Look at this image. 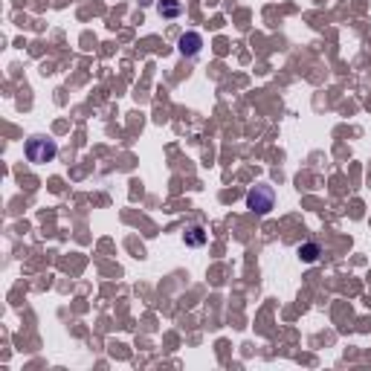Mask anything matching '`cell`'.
I'll use <instances>...</instances> for the list:
<instances>
[{"mask_svg": "<svg viewBox=\"0 0 371 371\" xmlns=\"http://www.w3.org/2000/svg\"><path fill=\"white\" fill-rule=\"evenodd\" d=\"M273 206H276V191H273V186H267V183L255 186L247 195V209L255 215H267Z\"/></svg>", "mask_w": 371, "mask_h": 371, "instance_id": "obj_2", "label": "cell"}, {"mask_svg": "<svg viewBox=\"0 0 371 371\" xmlns=\"http://www.w3.org/2000/svg\"><path fill=\"white\" fill-rule=\"evenodd\" d=\"M157 12L163 15V18H177V15L183 12V6H180V0H159Z\"/></svg>", "mask_w": 371, "mask_h": 371, "instance_id": "obj_5", "label": "cell"}, {"mask_svg": "<svg viewBox=\"0 0 371 371\" xmlns=\"http://www.w3.org/2000/svg\"><path fill=\"white\" fill-rule=\"evenodd\" d=\"M319 255H322V250H319L316 241H308V244H302V247H299V258H302L304 264H313Z\"/></svg>", "mask_w": 371, "mask_h": 371, "instance_id": "obj_4", "label": "cell"}, {"mask_svg": "<svg viewBox=\"0 0 371 371\" xmlns=\"http://www.w3.org/2000/svg\"><path fill=\"white\" fill-rule=\"evenodd\" d=\"M200 46H203V38L198 35V32H186V35L177 41V50H180V55H186V58H195L200 53Z\"/></svg>", "mask_w": 371, "mask_h": 371, "instance_id": "obj_3", "label": "cell"}, {"mask_svg": "<svg viewBox=\"0 0 371 371\" xmlns=\"http://www.w3.org/2000/svg\"><path fill=\"white\" fill-rule=\"evenodd\" d=\"M58 154V145L55 139L50 137H29L26 139V157H29V163H50V159Z\"/></svg>", "mask_w": 371, "mask_h": 371, "instance_id": "obj_1", "label": "cell"}, {"mask_svg": "<svg viewBox=\"0 0 371 371\" xmlns=\"http://www.w3.org/2000/svg\"><path fill=\"white\" fill-rule=\"evenodd\" d=\"M183 238H186V244H189V247H203V244H206V232H203V227H189Z\"/></svg>", "mask_w": 371, "mask_h": 371, "instance_id": "obj_6", "label": "cell"}]
</instances>
